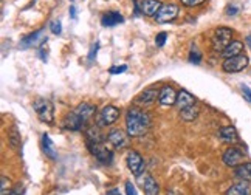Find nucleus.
I'll return each mask as SVG.
<instances>
[{"instance_id":"1","label":"nucleus","mask_w":251,"mask_h":195,"mask_svg":"<svg viewBox=\"0 0 251 195\" xmlns=\"http://www.w3.org/2000/svg\"><path fill=\"white\" fill-rule=\"evenodd\" d=\"M151 115L138 107H130L126 113V130L130 138H140L151 127Z\"/></svg>"},{"instance_id":"2","label":"nucleus","mask_w":251,"mask_h":195,"mask_svg":"<svg viewBox=\"0 0 251 195\" xmlns=\"http://www.w3.org/2000/svg\"><path fill=\"white\" fill-rule=\"evenodd\" d=\"M231 37H233V30L231 28H226V26H220L214 31L211 37V44H212V48H214L216 51L219 53H224L225 48L233 42L231 41Z\"/></svg>"},{"instance_id":"3","label":"nucleus","mask_w":251,"mask_h":195,"mask_svg":"<svg viewBox=\"0 0 251 195\" xmlns=\"http://www.w3.org/2000/svg\"><path fill=\"white\" fill-rule=\"evenodd\" d=\"M34 107V112L37 115V118H39L42 122H47V124H53L54 122V112H53V104L45 99V98H37L33 104Z\"/></svg>"},{"instance_id":"4","label":"nucleus","mask_w":251,"mask_h":195,"mask_svg":"<svg viewBox=\"0 0 251 195\" xmlns=\"http://www.w3.org/2000/svg\"><path fill=\"white\" fill-rule=\"evenodd\" d=\"M250 64V59L245 54H239L234 57H229V59H225L224 64H222V68H224L225 73H239L245 70Z\"/></svg>"},{"instance_id":"5","label":"nucleus","mask_w":251,"mask_h":195,"mask_svg":"<svg viewBox=\"0 0 251 195\" xmlns=\"http://www.w3.org/2000/svg\"><path fill=\"white\" fill-rule=\"evenodd\" d=\"M87 149L90 150V153L100 163H102V164H112L113 153H112V150L104 143H100V144H89V143H87Z\"/></svg>"},{"instance_id":"6","label":"nucleus","mask_w":251,"mask_h":195,"mask_svg":"<svg viewBox=\"0 0 251 195\" xmlns=\"http://www.w3.org/2000/svg\"><path fill=\"white\" fill-rule=\"evenodd\" d=\"M245 153L240 150L239 147H228L224 155H222V161L228 168H237V166L244 164Z\"/></svg>"},{"instance_id":"7","label":"nucleus","mask_w":251,"mask_h":195,"mask_svg":"<svg viewBox=\"0 0 251 195\" xmlns=\"http://www.w3.org/2000/svg\"><path fill=\"white\" fill-rule=\"evenodd\" d=\"M178 17V6L174 3H166L160 8V11L155 16L157 24H169Z\"/></svg>"},{"instance_id":"8","label":"nucleus","mask_w":251,"mask_h":195,"mask_svg":"<svg viewBox=\"0 0 251 195\" xmlns=\"http://www.w3.org/2000/svg\"><path fill=\"white\" fill-rule=\"evenodd\" d=\"M120 118V110L115 105H105L98 115V127L102 125H112Z\"/></svg>"},{"instance_id":"9","label":"nucleus","mask_w":251,"mask_h":195,"mask_svg":"<svg viewBox=\"0 0 251 195\" xmlns=\"http://www.w3.org/2000/svg\"><path fill=\"white\" fill-rule=\"evenodd\" d=\"M137 180L141 184V188L144 191V195H158V192H160L158 183H157V180L153 178L151 173H148V172L140 173L138 177H137Z\"/></svg>"},{"instance_id":"10","label":"nucleus","mask_w":251,"mask_h":195,"mask_svg":"<svg viewBox=\"0 0 251 195\" xmlns=\"http://www.w3.org/2000/svg\"><path fill=\"white\" fill-rule=\"evenodd\" d=\"M107 141L113 146L115 149H126L129 146V135L124 133L121 129H112L107 133Z\"/></svg>"},{"instance_id":"11","label":"nucleus","mask_w":251,"mask_h":195,"mask_svg":"<svg viewBox=\"0 0 251 195\" xmlns=\"http://www.w3.org/2000/svg\"><path fill=\"white\" fill-rule=\"evenodd\" d=\"M45 42H47L45 30H37L31 33L30 36L24 37L21 41V47L22 48H41Z\"/></svg>"},{"instance_id":"12","label":"nucleus","mask_w":251,"mask_h":195,"mask_svg":"<svg viewBox=\"0 0 251 195\" xmlns=\"http://www.w3.org/2000/svg\"><path fill=\"white\" fill-rule=\"evenodd\" d=\"M126 163H127V168L129 171L135 175V177H138V175L143 172L144 169V161H143V157L137 152V150H130L127 153V158H126Z\"/></svg>"},{"instance_id":"13","label":"nucleus","mask_w":251,"mask_h":195,"mask_svg":"<svg viewBox=\"0 0 251 195\" xmlns=\"http://www.w3.org/2000/svg\"><path fill=\"white\" fill-rule=\"evenodd\" d=\"M177 96L178 93L174 90V87L171 85H165L160 89V95H158V102L165 107H171L174 104H177Z\"/></svg>"},{"instance_id":"14","label":"nucleus","mask_w":251,"mask_h":195,"mask_svg":"<svg viewBox=\"0 0 251 195\" xmlns=\"http://www.w3.org/2000/svg\"><path fill=\"white\" fill-rule=\"evenodd\" d=\"M62 124L65 129L69 130H75V132H79L85 127V122L79 118L78 115H76L75 112H70L65 115V118L62 120Z\"/></svg>"},{"instance_id":"15","label":"nucleus","mask_w":251,"mask_h":195,"mask_svg":"<svg viewBox=\"0 0 251 195\" xmlns=\"http://www.w3.org/2000/svg\"><path fill=\"white\" fill-rule=\"evenodd\" d=\"M158 95H160V90L157 89V87H149V89H146L137 96L135 102H137L138 105H151L153 101L158 99Z\"/></svg>"},{"instance_id":"16","label":"nucleus","mask_w":251,"mask_h":195,"mask_svg":"<svg viewBox=\"0 0 251 195\" xmlns=\"http://www.w3.org/2000/svg\"><path fill=\"white\" fill-rule=\"evenodd\" d=\"M161 6H163V3L160 0H141V3H140L141 14L148 16V17H155Z\"/></svg>"},{"instance_id":"17","label":"nucleus","mask_w":251,"mask_h":195,"mask_svg":"<svg viewBox=\"0 0 251 195\" xmlns=\"http://www.w3.org/2000/svg\"><path fill=\"white\" fill-rule=\"evenodd\" d=\"M73 112L78 115L79 118L87 124V122H89L93 118V115L96 112V107L93 104H90V102H82V104H79L78 107H76Z\"/></svg>"},{"instance_id":"18","label":"nucleus","mask_w":251,"mask_h":195,"mask_svg":"<svg viewBox=\"0 0 251 195\" xmlns=\"http://www.w3.org/2000/svg\"><path fill=\"white\" fill-rule=\"evenodd\" d=\"M123 22H124V17L117 11H107L101 17L102 26H117V25H120Z\"/></svg>"},{"instance_id":"19","label":"nucleus","mask_w":251,"mask_h":195,"mask_svg":"<svg viewBox=\"0 0 251 195\" xmlns=\"http://www.w3.org/2000/svg\"><path fill=\"white\" fill-rule=\"evenodd\" d=\"M217 136L225 143H236L237 141V130L233 127V125H225V127L219 129L217 132Z\"/></svg>"},{"instance_id":"20","label":"nucleus","mask_w":251,"mask_h":195,"mask_svg":"<svg viewBox=\"0 0 251 195\" xmlns=\"http://www.w3.org/2000/svg\"><path fill=\"white\" fill-rule=\"evenodd\" d=\"M196 104V98L192 96L188 90H181L178 92V96H177V107L180 110L183 109H188V107H192Z\"/></svg>"},{"instance_id":"21","label":"nucleus","mask_w":251,"mask_h":195,"mask_svg":"<svg viewBox=\"0 0 251 195\" xmlns=\"http://www.w3.org/2000/svg\"><path fill=\"white\" fill-rule=\"evenodd\" d=\"M225 195H251V186L248 181L240 180L239 183L233 184V186L226 191Z\"/></svg>"},{"instance_id":"22","label":"nucleus","mask_w":251,"mask_h":195,"mask_svg":"<svg viewBox=\"0 0 251 195\" xmlns=\"http://www.w3.org/2000/svg\"><path fill=\"white\" fill-rule=\"evenodd\" d=\"M42 149H44V153H45L50 160H57L56 147H54V144H53L51 138L48 136V133H44V135H42Z\"/></svg>"},{"instance_id":"23","label":"nucleus","mask_w":251,"mask_h":195,"mask_svg":"<svg viewBox=\"0 0 251 195\" xmlns=\"http://www.w3.org/2000/svg\"><path fill=\"white\" fill-rule=\"evenodd\" d=\"M242 50H244V44L240 42V41H233L231 42L225 50H224V57L225 59H229V57H234V56H239V54H242Z\"/></svg>"},{"instance_id":"24","label":"nucleus","mask_w":251,"mask_h":195,"mask_svg":"<svg viewBox=\"0 0 251 195\" xmlns=\"http://www.w3.org/2000/svg\"><path fill=\"white\" fill-rule=\"evenodd\" d=\"M234 175L239 180H244V181H250L251 180V161L250 163H244L234 168Z\"/></svg>"},{"instance_id":"25","label":"nucleus","mask_w":251,"mask_h":195,"mask_svg":"<svg viewBox=\"0 0 251 195\" xmlns=\"http://www.w3.org/2000/svg\"><path fill=\"white\" fill-rule=\"evenodd\" d=\"M8 143L13 149H17L21 146V133H19V129L16 125H13L8 132Z\"/></svg>"},{"instance_id":"26","label":"nucleus","mask_w":251,"mask_h":195,"mask_svg":"<svg viewBox=\"0 0 251 195\" xmlns=\"http://www.w3.org/2000/svg\"><path fill=\"white\" fill-rule=\"evenodd\" d=\"M180 116H181V120H183V121H186V122L194 121V120L197 118V116H199V110L196 109L194 105H192V107H188V109L180 110Z\"/></svg>"},{"instance_id":"27","label":"nucleus","mask_w":251,"mask_h":195,"mask_svg":"<svg viewBox=\"0 0 251 195\" xmlns=\"http://www.w3.org/2000/svg\"><path fill=\"white\" fill-rule=\"evenodd\" d=\"M0 195H11L13 192V184H11V180L6 178L5 175H2V178H0Z\"/></svg>"},{"instance_id":"28","label":"nucleus","mask_w":251,"mask_h":195,"mask_svg":"<svg viewBox=\"0 0 251 195\" xmlns=\"http://www.w3.org/2000/svg\"><path fill=\"white\" fill-rule=\"evenodd\" d=\"M189 62L191 64H200L201 62V53L196 45H192L191 50H189Z\"/></svg>"},{"instance_id":"29","label":"nucleus","mask_w":251,"mask_h":195,"mask_svg":"<svg viewBox=\"0 0 251 195\" xmlns=\"http://www.w3.org/2000/svg\"><path fill=\"white\" fill-rule=\"evenodd\" d=\"M98 50H100V44L98 42H95L90 48V51H89V62H95L96 59V54H98Z\"/></svg>"},{"instance_id":"30","label":"nucleus","mask_w":251,"mask_h":195,"mask_svg":"<svg viewBox=\"0 0 251 195\" xmlns=\"http://www.w3.org/2000/svg\"><path fill=\"white\" fill-rule=\"evenodd\" d=\"M50 30H51V33H53L54 36H59V34L62 33V25H61V22H59V21L51 22V24H50Z\"/></svg>"},{"instance_id":"31","label":"nucleus","mask_w":251,"mask_h":195,"mask_svg":"<svg viewBox=\"0 0 251 195\" xmlns=\"http://www.w3.org/2000/svg\"><path fill=\"white\" fill-rule=\"evenodd\" d=\"M166 39H168V34H166L165 31L158 33V34H157V37H155V45H157L158 48L165 47V42H166Z\"/></svg>"},{"instance_id":"32","label":"nucleus","mask_w":251,"mask_h":195,"mask_svg":"<svg viewBox=\"0 0 251 195\" xmlns=\"http://www.w3.org/2000/svg\"><path fill=\"white\" fill-rule=\"evenodd\" d=\"M126 70H127V65H118V67H110L109 73L110 74H120V73H124Z\"/></svg>"},{"instance_id":"33","label":"nucleus","mask_w":251,"mask_h":195,"mask_svg":"<svg viewBox=\"0 0 251 195\" xmlns=\"http://www.w3.org/2000/svg\"><path fill=\"white\" fill-rule=\"evenodd\" d=\"M180 2L185 6H199L205 2V0H180Z\"/></svg>"},{"instance_id":"34","label":"nucleus","mask_w":251,"mask_h":195,"mask_svg":"<svg viewBox=\"0 0 251 195\" xmlns=\"http://www.w3.org/2000/svg\"><path fill=\"white\" fill-rule=\"evenodd\" d=\"M24 192H25L24 184H22V183H17L16 186L13 188V192H11V195H24Z\"/></svg>"},{"instance_id":"35","label":"nucleus","mask_w":251,"mask_h":195,"mask_svg":"<svg viewBox=\"0 0 251 195\" xmlns=\"http://www.w3.org/2000/svg\"><path fill=\"white\" fill-rule=\"evenodd\" d=\"M126 194H127V195H138L137 194V189L133 188V184L130 181L126 183Z\"/></svg>"},{"instance_id":"36","label":"nucleus","mask_w":251,"mask_h":195,"mask_svg":"<svg viewBox=\"0 0 251 195\" xmlns=\"http://www.w3.org/2000/svg\"><path fill=\"white\" fill-rule=\"evenodd\" d=\"M242 93L245 95V99L248 102H251V90H250V87L248 85H242Z\"/></svg>"},{"instance_id":"37","label":"nucleus","mask_w":251,"mask_h":195,"mask_svg":"<svg viewBox=\"0 0 251 195\" xmlns=\"http://www.w3.org/2000/svg\"><path fill=\"white\" fill-rule=\"evenodd\" d=\"M239 13V8L237 6H233V5H229L226 8V16H236Z\"/></svg>"},{"instance_id":"38","label":"nucleus","mask_w":251,"mask_h":195,"mask_svg":"<svg viewBox=\"0 0 251 195\" xmlns=\"http://www.w3.org/2000/svg\"><path fill=\"white\" fill-rule=\"evenodd\" d=\"M70 17L76 19V8L75 6H70Z\"/></svg>"},{"instance_id":"39","label":"nucleus","mask_w":251,"mask_h":195,"mask_svg":"<svg viewBox=\"0 0 251 195\" xmlns=\"http://www.w3.org/2000/svg\"><path fill=\"white\" fill-rule=\"evenodd\" d=\"M109 195H121V192H120L118 189H112V191L109 192Z\"/></svg>"},{"instance_id":"40","label":"nucleus","mask_w":251,"mask_h":195,"mask_svg":"<svg viewBox=\"0 0 251 195\" xmlns=\"http://www.w3.org/2000/svg\"><path fill=\"white\" fill-rule=\"evenodd\" d=\"M247 44H248V47H250V50H251V36H248V37H247Z\"/></svg>"},{"instance_id":"41","label":"nucleus","mask_w":251,"mask_h":195,"mask_svg":"<svg viewBox=\"0 0 251 195\" xmlns=\"http://www.w3.org/2000/svg\"><path fill=\"white\" fill-rule=\"evenodd\" d=\"M70 2H75V0H70Z\"/></svg>"},{"instance_id":"42","label":"nucleus","mask_w":251,"mask_h":195,"mask_svg":"<svg viewBox=\"0 0 251 195\" xmlns=\"http://www.w3.org/2000/svg\"><path fill=\"white\" fill-rule=\"evenodd\" d=\"M107 195H109V194H107Z\"/></svg>"}]
</instances>
